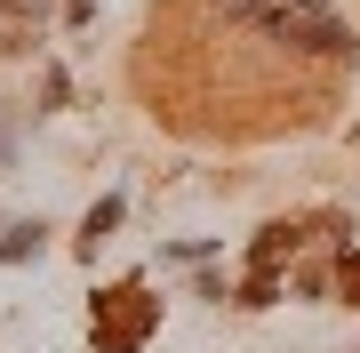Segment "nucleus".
Listing matches in <instances>:
<instances>
[{
    "label": "nucleus",
    "instance_id": "nucleus-7",
    "mask_svg": "<svg viewBox=\"0 0 360 353\" xmlns=\"http://www.w3.org/2000/svg\"><path fill=\"white\" fill-rule=\"evenodd\" d=\"M336 289H345V305H360V249L336 257Z\"/></svg>",
    "mask_w": 360,
    "mask_h": 353
},
{
    "label": "nucleus",
    "instance_id": "nucleus-4",
    "mask_svg": "<svg viewBox=\"0 0 360 353\" xmlns=\"http://www.w3.org/2000/svg\"><path fill=\"white\" fill-rule=\"evenodd\" d=\"M112 225H120V193H104L89 217H80V257H96L104 241H112Z\"/></svg>",
    "mask_w": 360,
    "mask_h": 353
},
{
    "label": "nucleus",
    "instance_id": "nucleus-3",
    "mask_svg": "<svg viewBox=\"0 0 360 353\" xmlns=\"http://www.w3.org/2000/svg\"><path fill=\"white\" fill-rule=\"evenodd\" d=\"M296 249H304V225H288V217H281V225H264V233L248 241V273H281Z\"/></svg>",
    "mask_w": 360,
    "mask_h": 353
},
{
    "label": "nucleus",
    "instance_id": "nucleus-8",
    "mask_svg": "<svg viewBox=\"0 0 360 353\" xmlns=\"http://www.w3.org/2000/svg\"><path fill=\"white\" fill-rule=\"evenodd\" d=\"M96 16V0H65V25H89Z\"/></svg>",
    "mask_w": 360,
    "mask_h": 353
},
{
    "label": "nucleus",
    "instance_id": "nucleus-1",
    "mask_svg": "<svg viewBox=\"0 0 360 353\" xmlns=\"http://www.w3.org/2000/svg\"><path fill=\"white\" fill-rule=\"evenodd\" d=\"M224 16H240L264 40H288L304 56H352V32H345V16L328 0H224Z\"/></svg>",
    "mask_w": 360,
    "mask_h": 353
},
{
    "label": "nucleus",
    "instance_id": "nucleus-6",
    "mask_svg": "<svg viewBox=\"0 0 360 353\" xmlns=\"http://www.w3.org/2000/svg\"><path fill=\"white\" fill-rule=\"evenodd\" d=\"M232 297H240V305H272V297H281V273H248Z\"/></svg>",
    "mask_w": 360,
    "mask_h": 353
},
{
    "label": "nucleus",
    "instance_id": "nucleus-2",
    "mask_svg": "<svg viewBox=\"0 0 360 353\" xmlns=\"http://www.w3.org/2000/svg\"><path fill=\"white\" fill-rule=\"evenodd\" d=\"M160 329V297L144 281H120V289H104V297L89 305V337L96 353H144V337Z\"/></svg>",
    "mask_w": 360,
    "mask_h": 353
},
{
    "label": "nucleus",
    "instance_id": "nucleus-5",
    "mask_svg": "<svg viewBox=\"0 0 360 353\" xmlns=\"http://www.w3.org/2000/svg\"><path fill=\"white\" fill-rule=\"evenodd\" d=\"M40 257V225H16V233H0V265H25Z\"/></svg>",
    "mask_w": 360,
    "mask_h": 353
}]
</instances>
